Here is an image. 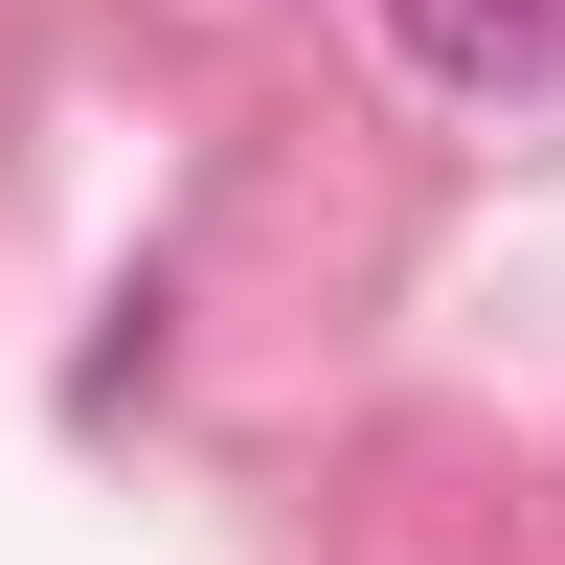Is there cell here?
<instances>
[{
  "label": "cell",
  "mask_w": 565,
  "mask_h": 565,
  "mask_svg": "<svg viewBox=\"0 0 565 565\" xmlns=\"http://www.w3.org/2000/svg\"><path fill=\"white\" fill-rule=\"evenodd\" d=\"M385 45L430 90H543L565 68V0H385Z\"/></svg>",
  "instance_id": "6da1fadb"
}]
</instances>
